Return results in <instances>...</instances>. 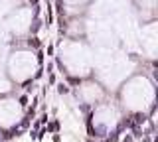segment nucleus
Wrapping results in <instances>:
<instances>
[{
  "mask_svg": "<svg viewBox=\"0 0 158 142\" xmlns=\"http://www.w3.org/2000/svg\"><path fill=\"white\" fill-rule=\"evenodd\" d=\"M59 93H67V91H69V89H67V87H65V85H59Z\"/></svg>",
  "mask_w": 158,
  "mask_h": 142,
  "instance_id": "obj_1",
  "label": "nucleus"
}]
</instances>
